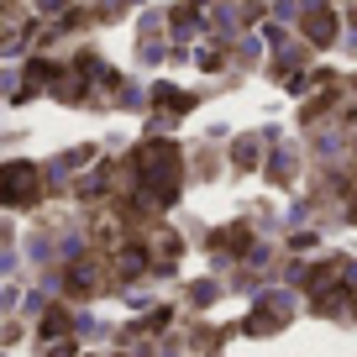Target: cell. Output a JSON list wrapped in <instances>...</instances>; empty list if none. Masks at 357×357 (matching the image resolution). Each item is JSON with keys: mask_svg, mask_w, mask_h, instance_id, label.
Here are the masks:
<instances>
[{"mask_svg": "<svg viewBox=\"0 0 357 357\" xmlns=\"http://www.w3.org/2000/svg\"><path fill=\"white\" fill-rule=\"evenodd\" d=\"M43 195V174L32 163H6L0 168V200L6 205H32Z\"/></svg>", "mask_w": 357, "mask_h": 357, "instance_id": "obj_2", "label": "cell"}, {"mask_svg": "<svg viewBox=\"0 0 357 357\" xmlns=\"http://www.w3.org/2000/svg\"><path fill=\"white\" fill-rule=\"evenodd\" d=\"M305 32H310L315 43H331L336 37V16L326 11V6H310V11H305Z\"/></svg>", "mask_w": 357, "mask_h": 357, "instance_id": "obj_3", "label": "cell"}, {"mask_svg": "<svg viewBox=\"0 0 357 357\" xmlns=\"http://www.w3.org/2000/svg\"><path fill=\"white\" fill-rule=\"evenodd\" d=\"M43 331H47V336H58V331H68V315H63V310H47V321H43Z\"/></svg>", "mask_w": 357, "mask_h": 357, "instance_id": "obj_4", "label": "cell"}, {"mask_svg": "<svg viewBox=\"0 0 357 357\" xmlns=\"http://www.w3.org/2000/svg\"><path fill=\"white\" fill-rule=\"evenodd\" d=\"M137 184L153 205H168L178 195V153L174 142H147L137 153Z\"/></svg>", "mask_w": 357, "mask_h": 357, "instance_id": "obj_1", "label": "cell"}]
</instances>
